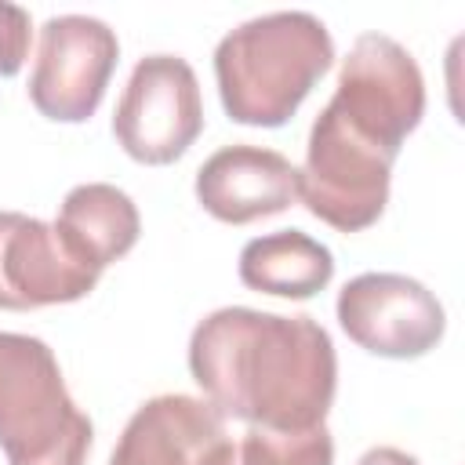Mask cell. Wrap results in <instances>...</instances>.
Here are the masks:
<instances>
[{"mask_svg":"<svg viewBox=\"0 0 465 465\" xmlns=\"http://www.w3.org/2000/svg\"><path fill=\"white\" fill-rule=\"evenodd\" d=\"M189 374L222 418L298 432L327 421L338 356L331 334L312 316L225 305L196 323Z\"/></svg>","mask_w":465,"mask_h":465,"instance_id":"obj_1","label":"cell"},{"mask_svg":"<svg viewBox=\"0 0 465 465\" xmlns=\"http://www.w3.org/2000/svg\"><path fill=\"white\" fill-rule=\"evenodd\" d=\"M331 62L334 40L316 15L272 11L251 18L214 47L222 109L247 127H283Z\"/></svg>","mask_w":465,"mask_h":465,"instance_id":"obj_2","label":"cell"},{"mask_svg":"<svg viewBox=\"0 0 465 465\" xmlns=\"http://www.w3.org/2000/svg\"><path fill=\"white\" fill-rule=\"evenodd\" d=\"M91 418L73 403L47 341L0 331V447L11 465H87Z\"/></svg>","mask_w":465,"mask_h":465,"instance_id":"obj_3","label":"cell"},{"mask_svg":"<svg viewBox=\"0 0 465 465\" xmlns=\"http://www.w3.org/2000/svg\"><path fill=\"white\" fill-rule=\"evenodd\" d=\"M396 153L360 138L327 105L316 116L298 171V196L305 211L338 232L374 225L389 203Z\"/></svg>","mask_w":465,"mask_h":465,"instance_id":"obj_4","label":"cell"},{"mask_svg":"<svg viewBox=\"0 0 465 465\" xmlns=\"http://www.w3.org/2000/svg\"><path fill=\"white\" fill-rule=\"evenodd\" d=\"M327 109L360 138L400 156L425 116V80L414 54L385 33H360L341 58Z\"/></svg>","mask_w":465,"mask_h":465,"instance_id":"obj_5","label":"cell"},{"mask_svg":"<svg viewBox=\"0 0 465 465\" xmlns=\"http://www.w3.org/2000/svg\"><path fill=\"white\" fill-rule=\"evenodd\" d=\"M203 131V98L193 65L178 54H145L116 102L120 149L149 167L174 163Z\"/></svg>","mask_w":465,"mask_h":465,"instance_id":"obj_6","label":"cell"},{"mask_svg":"<svg viewBox=\"0 0 465 465\" xmlns=\"http://www.w3.org/2000/svg\"><path fill=\"white\" fill-rule=\"evenodd\" d=\"M120 58L116 33L91 15H54L40 29L29 102L58 124H84L105 98Z\"/></svg>","mask_w":465,"mask_h":465,"instance_id":"obj_7","label":"cell"},{"mask_svg":"<svg viewBox=\"0 0 465 465\" xmlns=\"http://www.w3.org/2000/svg\"><path fill=\"white\" fill-rule=\"evenodd\" d=\"M338 323L367 352L385 360H418L447 331L440 298L403 272H360L338 291Z\"/></svg>","mask_w":465,"mask_h":465,"instance_id":"obj_8","label":"cell"},{"mask_svg":"<svg viewBox=\"0 0 465 465\" xmlns=\"http://www.w3.org/2000/svg\"><path fill=\"white\" fill-rule=\"evenodd\" d=\"M94 283L98 272L65 251L54 225L22 211H0V309L69 305L87 298Z\"/></svg>","mask_w":465,"mask_h":465,"instance_id":"obj_9","label":"cell"},{"mask_svg":"<svg viewBox=\"0 0 465 465\" xmlns=\"http://www.w3.org/2000/svg\"><path fill=\"white\" fill-rule=\"evenodd\" d=\"M196 200L225 225H251L298 200V167L276 149L236 142L200 163Z\"/></svg>","mask_w":465,"mask_h":465,"instance_id":"obj_10","label":"cell"},{"mask_svg":"<svg viewBox=\"0 0 465 465\" xmlns=\"http://www.w3.org/2000/svg\"><path fill=\"white\" fill-rule=\"evenodd\" d=\"M225 436V418L207 400L163 392L131 414L109 465H207Z\"/></svg>","mask_w":465,"mask_h":465,"instance_id":"obj_11","label":"cell"},{"mask_svg":"<svg viewBox=\"0 0 465 465\" xmlns=\"http://www.w3.org/2000/svg\"><path fill=\"white\" fill-rule=\"evenodd\" d=\"M54 232L80 265L102 276L105 265H113L138 243L142 214L124 189L109 182H84L65 193Z\"/></svg>","mask_w":465,"mask_h":465,"instance_id":"obj_12","label":"cell"},{"mask_svg":"<svg viewBox=\"0 0 465 465\" xmlns=\"http://www.w3.org/2000/svg\"><path fill=\"white\" fill-rule=\"evenodd\" d=\"M334 280V254L302 229L265 232L240 251V283L276 298H312Z\"/></svg>","mask_w":465,"mask_h":465,"instance_id":"obj_13","label":"cell"},{"mask_svg":"<svg viewBox=\"0 0 465 465\" xmlns=\"http://www.w3.org/2000/svg\"><path fill=\"white\" fill-rule=\"evenodd\" d=\"M207 465H334V440L327 425L298 432L247 425L236 443L225 436Z\"/></svg>","mask_w":465,"mask_h":465,"instance_id":"obj_14","label":"cell"},{"mask_svg":"<svg viewBox=\"0 0 465 465\" xmlns=\"http://www.w3.org/2000/svg\"><path fill=\"white\" fill-rule=\"evenodd\" d=\"M29 40H33V18L18 4H0V76L11 80L22 73L29 58Z\"/></svg>","mask_w":465,"mask_h":465,"instance_id":"obj_15","label":"cell"},{"mask_svg":"<svg viewBox=\"0 0 465 465\" xmlns=\"http://www.w3.org/2000/svg\"><path fill=\"white\" fill-rule=\"evenodd\" d=\"M356 465H421V461L400 447H371Z\"/></svg>","mask_w":465,"mask_h":465,"instance_id":"obj_16","label":"cell"}]
</instances>
